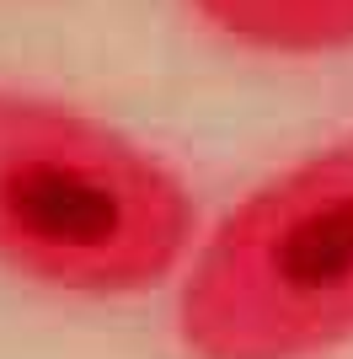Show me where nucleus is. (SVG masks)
<instances>
[{
	"instance_id": "f257e3e1",
	"label": "nucleus",
	"mask_w": 353,
	"mask_h": 359,
	"mask_svg": "<svg viewBox=\"0 0 353 359\" xmlns=\"http://www.w3.org/2000/svg\"><path fill=\"white\" fill-rule=\"evenodd\" d=\"M188 182L75 102L0 86V269L64 295H139L188 257Z\"/></svg>"
},
{
	"instance_id": "f03ea898",
	"label": "nucleus",
	"mask_w": 353,
	"mask_h": 359,
	"mask_svg": "<svg viewBox=\"0 0 353 359\" xmlns=\"http://www.w3.org/2000/svg\"><path fill=\"white\" fill-rule=\"evenodd\" d=\"M193 359H316L353 344V135L220 215L176 295Z\"/></svg>"
},
{
	"instance_id": "7ed1b4c3",
	"label": "nucleus",
	"mask_w": 353,
	"mask_h": 359,
	"mask_svg": "<svg viewBox=\"0 0 353 359\" xmlns=\"http://www.w3.org/2000/svg\"><path fill=\"white\" fill-rule=\"evenodd\" d=\"M225 43L257 54H338L353 48V0H188Z\"/></svg>"
}]
</instances>
